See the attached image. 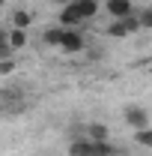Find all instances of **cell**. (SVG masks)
Returning <instances> with one entry per match:
<instances>
[{"instance_id": "6da1fadb", "label": "cell", "mask_w": 152, "mask_h": 156, "mask_svg": "<svg viewBox=\"0 0 152 156\" xmlns=\"http://www.w3.org/2000/svg\"><path fill=\"white\" fill-rule=\"evenodd\" d=\"M24 108H27V96L21 87L9 84L0 90V114H21Z\"/></svg>"}, {"instance_id": "7a4b0ae2", "label": "cell", "mask_w": 152, "mask_h": 156, "mask_svg": "<svg viewBox=\"0 0 152 156\" xmlns=\"http://www.w3.org/2000/svg\"><path fill=\"white\" fill-rule=\"evenodd\" d=\"M60 48H63L66 54H78V51H84V48H87V39L81 36V30L66 27V30H63V39H60Z\"/></svg>"}, {"instance_id": "3957f363", "label": "cell", "mask_w": 152, "mask_h": 156, "mask_svg": "<svg viewBox=\"0 0 152 156\" xmlns=\"http://www.w3.org/2000/svg\"><path fill=\"white\" fill-rule=\"evenodd\" d=\"M122 117H125V123L134 126V129L149 126V111H146V108H140V105H128V108L122 111Z\"/></svg>"}, {"instance_id": "277c9868", "label": "cell", "mask_w": 152, "mask_h": 156, "mask_svg": "<svg viewBox=\"0 0 152 156\" xmlns=\"http://www.w3.org/2000/svg\"><path fill=\"white\" fill-rule=\"evenodd\" d=\"M104 6H107L111 18H125V15H131V12H134V3H131V0H107Z\"/></svg>"}, {"instance_id": "5b68a950", "label": "cell", "mask_w": 152, "mask_h": 156, "mask_svg": "<svg viewBox=\"0 0 152 156\" xmlns=\"http://www.w3.org/2000/svg\"><path fill=\"white\" fill-rule=\"evenodd\" d=\"M72 9L87 21V18H93L95 12H98V0H72Z\"/></svg>"}, {"instance_id": "8992f818", "label": "cell", "mask_w": 152, "mask_h": 156, "mask_svg": "<svg viewBox=\"0 0 152 156\" xmlns=\"http://www.w3.org/2000/svg\"><path fill=\"white\" fill-rule=\"evenodd\" d=\"M81 21H84V18L72 9V3H66V6L60 9V27H78Z\"/></svg>"}, {"instance_id": "52a82bcc", "label": "cell", "mask_w": 152, "mask_h": 156, "mask_svg": "<svg viewBox=\"0 0 152 156\" xmlns=\"http://www.w3.org/2000/svg\"><path fill=\"white\" fill-rule=\"evenodd\" d=\"M87 138H90V141H107V138H111V129H107L104 123H90V126H87Z\"/></svg>"}, {"instance_id": "ba28073f", "label": "cell", "mask_w": 152, "mask_h": 156, "mask_svg": "<svg viewBox=\"0 0 152 156\" xmlns=\"http://www.w3.org/2000/svg\"><path fill=\"white\" fill-rule=\"evenodd\" d=\"M90 156H116V147L111 141H90Z\"/></svg>"}, {"instance_id": "9c48e42d", "label": "cell", "mask_w": 152, "mask_h": 156, "mask_svg": "<svg viewBox=\"0 0 152 156\" xmlns=\"http://www.w3.org/2000/svg\"><path fill=\"white\" fill-rule=\"evenodd\" d=\"M69 156H90V138H75L69 144Z\"/></svg>"}, {"instance_id": "30bf717a", "label": "cell", "mask_w": 152, "mask_h": 156, "mask_svg": "<svg viewBox=\"0 0 152 156\" xmlns=\"http://www.w3.org/2000/svg\"><path fill=\"white\" fill-rule=\"evenodd\" d=\"M24 45H27V30H18V27L9 30V48L18 51V48H24Z\"/></svg>"}, {"instance_id": "8fae6325", "label": "cell", "mask_w": 152, "mask_h": 156, "mask_svg": "<svg viewBox=\"0 0 152 156\" xmlns=\"http://www.w3.org/2000/svg\"><path fill=\"white\" fill-rule=\"evenodd\" d=\"M63 30H66V27H60V24H57V27H48V30H45V36H42V39H45V45H57V48H60Z\"/></svg>"}, {"instance_id": "7c38bea8", "label": "cell", "mask_w": 152, "mask_h": 156, "mask_svg": "<svg viewBox=\"0 0 152 156\" xmlns=\"http://www.w3.org/2000/svg\"><path fill=\"white\" fill-rule=\"evenodd\" d=\"M134 141L140 147H152V126H143V129H134Z\"/></svg>"}, {"instance_id": "4fadbf2b", "label": "cell", "mask_w": 152, "mask_h": 156, "mask_svg": "<svg viewBox=\"0 0 152 156\" xmlns=\"http://www.w3.org/2000/svg\"><path fill=\"white\" fill-rule=\"evenodd\" d=\"M30 12H24V9H15V12H12V24H15V27H18V30H27V27H30Z\"/></svg>"}, {"instance_id": "5bb4252c", "label": "cell", "mask_w": 152, "mask_h": 156, "mask_svg": "<svg viewBox=\"0 0 152 156\" xmlns=\"http://www.w3.org/2000/svg\"><path fill=\"white\" fill-rule=\"evenodd\" d=\"M107 33L116 39H125L128 36V30H125V24H122V18H111V27H107Z\"/></svg>"}, {"instance_id": "9a60e30c", "label": "cell", "mask_w": 152, "mask_h": 156, "mask_svg": "<svg viewBox=\"0 0 152 156\" xmlns=\"http://www.w3.org/2000/svg\"><path fill=\"white\" fill-rule=\"evenodd\" d=\"M3 57H15V51L9 48V30L0 27V60H3Z\"/></svg>"}, {"instance_id": "2e32d148", "label": "cell", "mask_w": 152, "mask_h": 156, "mask_svg": "<svg viewBox=\"0 0 152 156\" xmlns=\"http://www.w3.org/2000/svg\"><path fill=\"white\" fill-rule=\"evenodd\" d=\"M137 21H140V30H152V6H143L137 12Z\"/></svg>"}, {"instance_id": "e0dca14e", "label": "cell", "mask_w": 152, "mask_h": 156, "mask_svg": "<svg viewBox=\"0 0 152 156\" xmlns=\"http://www.w3.org/2000/svg\"><path fill=\"white\" fill-rule=\"evenodd\" d=\"M15 69H18L15 57H3V60H0V75H12Z\"/></svg>"}, {"instance_id": "ac0fdd59", "label": "cell", "mask_w": 152, "mask_h": 156, "mask_svg": "<svg viewBox=\"0 0 152 156\" xmlns=\"http://www.w3.org/2000/svg\"><path fill=\"white\" fill-rule=\"evenodd\" d=\"M3 3H6V0H0V6H3Z\"/></svg>"}, {"instance_id": "d6986e66", "label": "cell", "mask_w": 152, "mask_h": 156, "mask_svg": "<svg viewBox=\"0 0 152 156\" xmlns=\"http://www.w3.org/2000/svg\"><path fill=\"white\" fill-rule=\"evenodd\" d=\"M149 69H152V60H149Z\"/></svg>"}]
</instances>
